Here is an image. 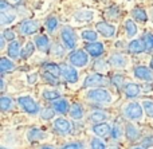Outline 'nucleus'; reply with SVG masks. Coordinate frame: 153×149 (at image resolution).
Returning a JSON list of instances; mask_svg holds the SVG:
<instances>
[{"label": "nucleus", "instance_id": "obj_1", "mask_svg": "<svg viewBox=\"0 0 153 149\" xmlns=\"http://www.w3.org/2000/svg\"><path fill=\"white\" fill-rule=\"evenodd\" d=\"M86 97L90 101H94V102H97V104H110V102L113 101L111 94L109 93L106 89H101V87L91 89V90L86 94Z\"/></svg>", "mask_w": 153, "mask_h": 149}, {"label": "nucleus", "instance_id": "obj_2", "mask_svg": "<svg viewBox=\"0 0 153 149\" xmlns=\"http://www.w3.org/2000/svg\"><path fill=\"white\" fill-rule=\"evenodd\" d=\"M124 114L126 118L132 121H138L143 118L144 114V106L137 102H129L124 106Z\"/></svg>", "mask_w": 153, "mask_h": 149}, {"label": "nucleus", "instance_id": "obj_3", "mask_svg": "<svg viewBox=\"0 0 153 149\" xmlns=\"http://www.w3.org/2000/svg\"><path fill=\"white\" fill-rule=\"evenodd\" d=\"M18 104L20 105V107L28 114H38L40 110L39 105L36 104L35 99H32L30 96H22L18 98Z\"/></svg>", "mask_w": 153, "mask_h": 149}, {"label": "nucleus", "instance_id": "obj_4", "mask_svg": "<svg viewBox=\"0 0 153 149\" xmlns=\"http://www.w3.org/2000/svg\"><path fill=\"white\" fill-rule=\"evenodd\" d=\"M61 39L63 42V47L69 48V50H74L76 46V35L73 31L71 27L66 26L61 30Z\"/></svg>", "mask_w": 153, "mask_h": 149}, {"label": "nucleus", "instance_id": "obj_5", "mask_svg": "<svg viewBox=\"0 0 153 149\" xmlns=\"http://www.w3.org/2000/svg\"><path fill=\"white\" fill-rule=\"evenodd\" d=\"M87 51L85 50H74L70 53L69 55V61L73 66L75 67H85L89 63V54H86Z\"/></svg>", "mask_w": 153, "mask_h": 149}, {"label": "nucleus", "instance_id": "obj_6", "mask_svg": "<svg viewBox=\"0 0 153 149\" xmlns=\"http://www.w3.org/2000/svg\"><path fill=\"white\" fill-rule=\"evenodd\" d=\"M62 77L65 78V81L69 83H76L79 79V74L76 71L75 66H70V64H62L61 66Z\"/></svg>", "mask_w": 153, "mask_h": 149}, {"label": "nucleus", "instance_id": "obj_7", "mask_svg": "<svg viewBox=\"0 0 153 149\" xmlns=\"http://www.w3.org/2000/svg\"><path fill=\"white\" fill-rule=\"evenodd\" d=\"M95 28L102 36L105 38H113L116 35V27L113 24L108 23V21H98L95 24Z\"/></svg>", "mask_w": 153, "mask_h": 149}, {"label": "nucleus", "instance_id": "obj_8", "mask_svg": "<svg viewBox=\"0 0 153 149\" xmlns=\"http://www.w3.org/2000/svg\"><path fill=\"white\" fill-rule=\"evenodd\" d=\"M134 77L137 79L151 82V81H153V69H149L145 66H137L134 67Z\"/></svg>", "mask_w": 153, "mask_h": 149}, {"label": "nucleus", "instance_id": "obj_9", "mask_svg": "<svg viewBox=\"0 0 153 149\" xmlns=\"http://www.w3.org/2000/svg\"><path fill=\"white\" fill-rule=\"evenodd\" d=\"M106 82L105 77L100 73H94V74H90L86 79L83 81V87H93V86H101Z\"/></svg>", "mask_w": 153, "mask_h": 149}, {"label": "nucleus", "instance_id": "obj_10", "mask_svg": "<svg viewBox=\"0 0 153 149\" xmlns=\"http://www.w3.org/2000/svg\"><path fill=\"white\" fill-rule=\"evenodd\" d=\"M39 28V24H38L36 20H24L23 23L19 26V30H20L22 35H32L38 31Z\"/></svg>", "mask_w": 153, "mask_h": 149}, {"label": "nucleus", "instance_id": "obj_11", "mask_svg": "<svg viewBox=\"0 0 153 149\" xmlns=\"http://www.w3.org/2000/svg\"><path fill=\"white\" fill-rule=\"evenodd\" d=\"M54 128L59 134L66 136V134H69L71 132V124L66 118H56L55 122H54Z\"/></svg>", "mask_w": 153, "mask_h": 149}, {"label": "nucleus", "instance_id": "obj_12", "mask_svg": "<svg viewBox=\"0 0 153 149\" xmlns=\"http://www.w3.org/2000/svg\"><path fill=\"white\" fill-rule=\"evenodd\" d=\"M86 51H87V54H89V55L94 56V58H100V56L103 54L105 48H103L102 43L98 42V40H95V42L87 43V44H86Z\"/></svg>", "mask_w": 153, "mask_h": 149}, {"label": "nucleus", "instance_id": "obj_13", "mask_svg": "<svg viewBox=\"0 0 153 149\" xmlns=\"http://www.w3.org/2000/svg\"><path fill=\"white\" fill-rule=\"evenodd\" d=\"M146 50V44L145 42H144L143 39H134L132 40V42L129 43V46H128V51H129L130 54H141L144 53V51Z\"/></svg>", "mask_w": 153, "mask_h": 149}, {"label": "nucleus", "instance_id": "obj_14", "mask_svg": "<svg viewBox=\"0 0 153 149\" xmlns=\"http://www.w3.org/2000/svg\"><path fill=\"white\" fill-rule=\"evenodd\" d=\"M34 43L36 44V48L42 53H47L48 48H50V40H48V36L47 35H36L35 36V40Z\"/></svg>", "mask_w": 153, "mask_h": 149}, {"label": "nucleus", "instance_id": "obj_15", "mask_svg": "<svg viewBox=\"0 0 153 149\" xmlns=\"http://www.w3.org/2000/svg\"><path fill=\"white\" fill-rule=\"evenodd\" d=\"M46 136H47V134L38 128H31L28 132H27V139H28V141H31V142L40 141V140L46 139Z\"/></svg>", "mask_w": 153, "mask_h": 149}, {"label": "nucleus", "instance_id": "obj_16", "mask_svg": "<svg viewBox=\"0 0 153 149\" xmlns=\"http://www.w3.org/2000/svg\"><path fill=\"white\" fill-rule=\"evenodd\" d=\"M53 107L55 109L56 113H59V114H66V113L70 112V104L67 99H56L55 102L53 104Z\"/></svg>", "mask_w": 153, "mask_h": 149}, {"label": "nucleus", "instance_id": "obj_17", "mask_svg": "<svg viewBox=\"0 0 153 149\" xmlns=\"http://www.w3.org/2000/svg\"><path fill=\"white\" fill-rule=\"evenodd\" d=\"M124 91H125V96H126L128 98H136V97L140 94V86L136 85V83H133V82L125 83Z\"/></svg>", "mask_w": 153, "mask_h": 149}, {"label": "nucleus", "instance_id": "obj_18", "mask_svg": "<svg viewBox=\"0 0 153 149\" xmlns=\"http://www.w3.org/2000/svg\"><path fill=\"white\" fill-rule=\"evenodd\" d=\"M93 132H94V134H97V136H100V137H105L110 133L111 129H110V126H109V124L100 122L93 126Z\"/></svg>", "mask_w": 153, "mask_h": 149}, {"label": "nucleus", "instance_id": "obj_19", "mask_svg": "<svg viewBox=\"0 0 153 149\" xmlns=\"http://www.w3.org/2000/svg\"><path fill=\"white\" fill-rule=\"evenodd\" d=\"M93 16H94V12L91 10H81L74 15V19L78 23H83V21L91 20Z\"/></svg>", "mask_w": 153, "mask_h": 149}, {"label": "nucleus", "instance_id": "obj_20", "mask_svg": "<svg viewBox=\"0 0 153 149\" xmlns=\"http://www.w3.org/2000/svg\"><path fill=\"white\" fill-rule=\"evenodd\" d=\"M109 63L114 67H125L126 66V58H125L122 54H113V55L109 58Z\"/></svg>", "mask_w": 153, "mask_h": 149}, {"label": "nucleus", "instance_id": "obj_21", "mask_svg": "<svg viewBox=\"0 0 153 149\" xmlns=\"http://www.w3.org/2000/svg\"><path fill=\"white\" fill-rule=\"evenodd\" d=\"M7 53L11 59H16L20 55V43H19L18 40H12V42L10 43V46H8Z\"/></svg>", "mask_w": 153, "mask_h": 149}, {"label": "nucleus", "instance_id": "obj_22", "mask_svg": "<svg viewBox=\"0 0 153 149\" xmlns=\"http://www.w3.org/2000/svg\"><path fill=\"white\" fill-rule=\"evenodd\" d=\"M43 70L47 73H50V74L55 75V77H61L62 75V71H61V66L56 63H54V62H47V63L43 64Z\"/></svg>", "mask_w": 153, "mask_h": 149}, {"label": "nucleus", "instance_id": "obj_23", "mask_svg": "<svg viewBox=\"0 0 153 149\" xmlns=\"http://www.w3.org/2000/svg\"><path fill=\"white\" fill-rule=\"evenodd\" d=\"M124 26H125V31H126L128 36L129 38L136 36V34H137V26H136V23L132 20V19H126Z\"/></svg>", "mask_w": 153, "mask_h": 149}, {"label": "nucleus", "instance_id": "obj_24", "mask_svg": "<svg viewBox=\"0 0 153 149\" xmlns=\"http://www.w3.org/2000/svg\"><path fill=\"white\" fill-rule=\"evenodd\" d=\"M13 69H15V63L11 59L5 58V56H3L0 59V71H1V74H4L5 71H11Z\"/></svg>", "mask_w": 153, "mask_h": 149}, {"label": "nucleus", "instance_id": "obj_25", "mask_svg": "<svg viewBox=\"0 0 153 149\" xmlns=\"http://www.w3.org/2000/svg\"><path fill=\"white\" fill-rule=\"evenodd\" d=\"M35 43H32V42H27L26 43V46H24L23 48H22V54H20V56H22V59H28L30 56L34 54V51H35Z\"/></svg>", "mask_w": 153, "mask_h": 149}, {"label": "nucleus", "instance_id": "obj_26", "mask_svg": "<svg viewBox=\"0 0 153 149\" xmlns=\"http://www.w3.org/2000/svg\"><path fill=\"white\" fill-rule=\"evenodd\" d=\"M69 113H70V116H71V118H74V120H81V118L83 117V109H82V106L79 104L71 105Z\"/></svg>", "mask_w": 153, "mask_h": 149}, {"label": "nucleus", "instance_id": "obj_27", "mask_svg": "<svg viewBox=\"0 0 153 149\" xmlns=\"http://www.w3.org/2000/svg\"><path fill=\"white\" fill-rule=\"evenodd\" d=\"M132 15H133V18H134L137 21H140V23L148 21V15H146V12L143 10V8H134V10L132 11Z\"/></svg>", "mask_w": 153, "mask_h": 149}, {"label": "nucleus", "instance_id": "obj_28", "mask_svg": "<svg viewBox=\"0 0 153 149\" xmlns=\"http://www.w3.org/2000/svg\"><path fill=\"white\" fill-rule=\"evenodd\" d=\"M138 130L137 128H136L134 125H132V124H128L126 125V136L128 139L130 140V141H136V140L138 139Z\"/></svg>", "mask_w": 153, "mask_h": 149}, {"label": "nucleus", "instance_id": "obj_29", "mask_svg": "<svg viewBox=\"0 0 153 149\" xmlns=\"http://www.w3.org/2000/svg\"><path fill=\"white\" fill-rule=\"evenodd\" d=\"M16 19V15L15 13H8L7 11L5 12H0V23L1 24H10V23H13Z\"/></svg>", "mask_w": 153, "mask_h": 149}, {"label": "nucleus", "instance_id": "obj_30", "mask_svg": "<svg viewBox=\"0 0 153 149\" xmlns=\"http://www.w3.org/2000/svg\"><path fill=\"white\" fill-rule=\"evenodd\" d=\"M46 28L48 30V32H54L58 28V19L55 16H48L47 20H46Z\"/></svg>", "mask_w": 153, "mask_h": 149}, {"label": "nucleus", "instance_id": "obj_31", "mask_svg": "<svg viewBox=\"0 0 153 149\" xmlns=\"http://www.w3.org/2000/svg\"><path fill=\"white\" fill-rule=\"evenodd\" d=\"M42 97L45 99H47V101H56V99H59V97H61V94L58 93V91L55 90H43L42 93Z\"/></svg>", "mask_w": 153, "mask_h": 149}, {"label": "nucleus", "instance_id": "obj_32", "mask_svg": "<svg viewBox=\"0 0 153 149\" xmlns=\"http://www.w3.org/2000/svg\"><path fill=\"white\" fill-rule=\"evenodd\" d=\"M108 118V116H106V113H103V112H94V113H91V116H90V120L93 121V122H97V124H100V122H103V121Z\"/></svg>", "mask_w": 153, "mask_h": 149}, {"label": "nucleus", "instance_id": "obj_33", "mask_svg": "<svg viewBox=\"0 0 153 149\" xmlns=\"http://www.w3.org/2000/svg\"><path fill=\"white\" fill-rule=\"evenodd\" d=\"M0 107H1L3 112H7L12 107V99L10 97H1L0 98Z\"/></svg>", "mask_w": 153, "mask_h": 149}, {"label": "nucleus", "instance_id": "obj_34", "mask_svg": "<svg viewBox=\"0 0 153 149\" xmlns=\"http://www.w3.org/2000/svg\"><path fill=\"white\" fill-rule=\"evenodd\" d=\"M97 32L93 31V30H85V31H82V38H83L85 40H90V42H95L97 40Z\"/></svg>", "mask_w": 153, "mask_h": 149}, {"label": "nucleus", "instance_id": "obj_35", "mask_svg": "<svg viewBox=\"0 0 153 149\" xmlns=\"http://www.w3.org/2000/svg\"><path fill=\"white\" fill-rule=\"evenodd\" d=\"M110 82H111V85L116 86V87H121V86H124V75H121V74L113 75Z\"/></svg>", "mask_w": 153, "mask_h": 149}, {"label": "nucleus", "instance_id": "obj_36", "mask_svg": "<svg viewBox=\"0 0 153 149\" xmlns=\"http://www.w3.org/2000/svg\"><path fill=\"white\" fill-rule=\"evenodd\" d=\"M54 114H55V109H53V107H46V109H43L40 117H42V120H51V118H54Z\"/></svg>", "mask_w": 153, "mask_h": 149}, {"label": "nucleus", "instance_id": "obj_37", "mask_svg": "<svg viewBox=\"0 0 153 149\" xmlns=\"http://www.w3.org/2000/svg\"><path fill=\"white\" fill-rule=\"evenodd\" d=\"M143 106H144V110H145L146 116H148V117H151V118H153V102L145 99V101L143 102Z\"/></svg>", "mask_w": 153, "mask_h": 149}, {"label": "nucleus", "instance_id": "obj_38", "mask_svg": "<svg viewBox=\"0 0 153 149\" xmlns=\"http://www.w3.org/2000/svg\"><path fill=\"white\" fill-rule=\"evenodd\" d=\"M143 40L145 42V44H146V50H153V34H151V32H148V34H145L144 35V38H143Z\"/></svg>", "mask_w": 153, "mask_h": 149}, {"label": "nucleus", "instance_id": "obj_39", "mask_svg": "<svg viewBox=\"0 0 153 149\" xmlns=\"http://www.w3.org/2000/svg\"><path fill=\"white\" fill-rule=\"evenodd\" d=\"M106 13H108L109 18H117V16L120 15V8L117 7V5H110V7L108 8V11H106Z\"/></svg>", "mask_w": 153, "mask_h": 149}, {"label": "nucleus", "instance_id": "obj_40", "mask_svg": "<svg viewBox=\"0 0 153 149\" xmlns=\"http://www.w3.org/2000/svg\"><path fill=\"white\" fill-rule=\"evenodd\" d=\"M90 148L91 149H106L105 144H103L101 140H98V139H93L91 140V142H90Z\"/></svg>", "mask_w": 153, "mask_h": 149}, {"label": "nucleus", "instance_id": "obj_41", "mask_svg": "<svg viewBox=\"0 0 153 149\" xmlns=\"http://www.w3.org/2000/svg\"><path fill=\"white\" fill-rule=\"evenodd\" d=\"M110 133H111V137H113V139H116V140L120 139V137L122 136V130H121V128H120V125H117V124H116V125H114V128L111 129Z\"/></svg>", "mask_w": 153, "mask_h": 149}, {"label": "nucleus", "instance_id": "obj_42", "mask_svg": "<svg viewBox=\"0 0 153 149\" xmlns=\"http://www.w3.org/2000/svg\"><path fill=\"white\" fill-rule=\"evenodd\" d=\"M141 147H143L144 149H148V148L153 147V136L145 137L144 140H141Z\"/></svg>", "mask_w": 153, "mask_h": 149}, {"label": "nucleus", "instance_id": "obj_43", "mask_svg": "<svg viewBox=\"0 0 153 149\" xmlns=\"http://www.w3.org/2000/svg\"><path fill=\"white\" fill-rule=\"evenodd\" d=\"M43 77H45V79H46V81H48V82H50L51 85H54V83H58V77H55V75L50 74V73H47V71H45Z\"/></svg>", "mask_w": 153, "mask_h": 149}, {"label": "nucleus", "instance_id": "obj_44", "mask_svg": "<svg viewBox=\"0 0 153 149\" xmlns=\"http://www.w3.org/2000/svg\"><path fill=\"white\" fill-rule=\"evenodd\" d=\"M62 149H83V144L82 142H71V144L63 145Z\"/></svg>", "mask_w": 153, "mask_h": 149}, {"label": "nucleus", "instance_id": "obj_45", "mask_svg": "<svg viewBox=\"0 0 153 149\" xmlns=\"http://www.w3.org/2000/svg\"><path fill=\"white\" fill-rule=\"evenodd\" d=\"M3 36H4L7 40L12 42V40H15V32H13L12 30H5V31L3 32Z\"/></svg>", "mask_w": 153, "mask_h": 149}, {"label": "nucleus", "instance_id": "obj_46", "mask_svg": "<svg viewBox=\"0 0 153 149\" xmlns=\"http://www.w3.org/2000/svg\"><path fill=\"white\" fill-rule=\"evenodd\" d=\"M53 53L55 54V55L61 56L62 54H63V47H62V46H59L58 43H54V47H53Z\"/></svg>", "mask_w": 153, "mask_h": 149}, {"label": "nucleus", "instance_id": "obj_47", "mask_svg": "<svg viewBox=\"0 0 153 149\" xmlns=\"http://www.w3.org/2000/svg\"><path fill=\"white\" fill-rule=\"evenodd\" d=\"M8 8H11L10 3H7L5 0H0V12H5Z\"/></svg>", "mask_w": 153, "mask_h": 149}, {"label": "nucleus", "instance_id": "obj_48", "mask_svg": "<svg viewBox=\"0 0 153 149\" xmlns=\"http://www.w3.org/2000/svg\"><path fill=\"white\" fill-rule=\"evenodd\" d=\"M38 79V74L36 73H32V74H28L27 75V82L30 83V85H32V83H35Z\"/></svg>", "mask_w": 153, "mask_h": 149}, {"label": "nucleus", "instance_id": "obj_49", "mask_svg": "<svg viewBox=\"0 0 153 149\" xmlns=\"http://www.w3.org/2000/svg\"><path fill=\"white\" fill-rule=\"evenodd\" d=\"M5 38L1 35V38H0V50H4V47H5Z\"/></svg>", "mask_w": 153, "mask_h": 149}, {"label": "nucleus", "instance_id": "obj_50", "mask_svg": "<svg viewBox=\"0 0 153 149\" xmlns=\"http://www.w3.org/2000/svg\"><path fill=\"white\" fill-rule=\"evenodd\" d=\"M0 90L4 91L5 90V82H4V78H1V86H0Z\"/></svg>", "mask_w": 153, "mask_h": 149}, {"label": "nucleus", "instance_id": "obj_51", "mask_svg": "<svg viewBox=\"0 0 153 149\" xmlns=\"http://www.w3.org/2000/svg\"><path fill=\"white\" fill-rule=\"evenodd\" d=\"M40 149H55V148H54V147H50V145H43V147L40 148Z\"/></svg>", "mask_w": 153, "mask_h": 149}, {"label": "nucleus", "instance_id": "obj_52", "mask_svg": "<svg viewBox=\"0 0 153 149\" xmlns=\"http://www.w3.org/2000/svg\"><path fill=\"white\" fill-rule=\"evenodd\" d=\"M151 69H153V56H152V59H151Z\"/></svg>", "mask_w": 153, "mask_h": 149}, {"label": "nucleus", "instance_id": "obj_53", "mask_svg": "<svg viewBox=\"0 0 153 149\" xmlns=\"http://www.w3.org/2000/svg\"><path fill=\"white\" fill-rule=\"evenodd\" d=\"M132 149H144L143 147H134V148H132Z\"/></svg>", "mask_w": 153, "mask_h": 149}, {"label": "nucleus", "instance_id": "obj_54", "mask_svg": "<svg viewBox=\"0 0 153 149\" xmlns=\"http://www.w3.org/2000/svg\"><path fill=\"white\" fill-rule=\"evenodd\" d=\"M109 149H120V148H118V147H110Z\"/></svg>", "mask_w": 153, "mask_h": 149}, {"label": "nucleus", "instance_id": "obj_55", "mask_svg": "<svg viewBox=\"0 0 153 149\" xmlns=\"http://www.w3.org/2000/svg\"><path fill=\"white\" fill-rule=\"evenodd\" d=\"M0 149H8V148H4V147H1V148H0Z\"/></svg>", "mask_w": 153, "mask_h": 149}, {"label": "nucleus", "instance_id": "obj_56", "mask_svg": "<svg viewBox=\"0 0 153 149\" xmlns=\"http://www.w3.org/2000/svg\"><path fill=\"white\" fill-rule=\"evenodd\" d=\"M12 1H18V0H12Z\"/></svg>", "mask_w": 153, "mask_h": 149}]
</instances>
